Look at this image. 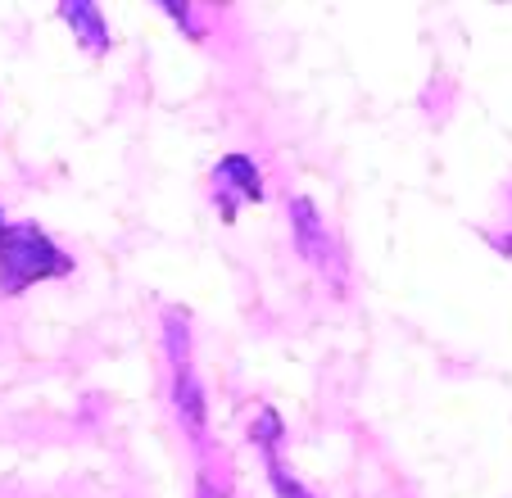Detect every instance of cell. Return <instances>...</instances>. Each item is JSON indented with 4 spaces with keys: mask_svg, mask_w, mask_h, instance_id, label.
I'll list each match as a JSON object with an SVG mask.
<instances>
[{
    "mask_svg": "<svg viewBox=\"0 0 512 498\" xmlns=\"http://www.w3.org/2000/svg\"><path fill=\"white\" fill-rule=\"evenodd\" d=\"M73 272V254L37 222H10L0 209V295H23L41 281H59Z\"/></svg>",
    "mask_w": 512,
    "mask_h": 498,
    "instance_id": "cell-2",
    "label": "cell"
},
{
    "mask_svg": "<svg viewBox=\"0 0 512 498\" xmlns=\"http://www.w3.org/2000/svg\"><path fill=\"white\" fill-rule=\"evenodd\" d=\"M195 498H236L232 462H227V453L218 444L195 453Z\"/></svg>",
    "mask_w": 512,
    "mask_h": 498,
    "instance_id": "cell-7",
    "label": "cell"
},
{
    "mask_svg": "<svg viewBox=\"0 0 512 498\" xmlns=\"http://www.w3.org/2000/svg\"><path fill=\"white\" fill-rule=\"evenodd\" d=\"M164 354H168V399H173L177 426L191 440L195 453L213 449L209 440V394L195 372V336H191V313L177 304L164 308Z\"/></svg>",
    "mask_w": 512,
    "mask_h": 498,
    "instance_id": "cell-1",
    "label": "cell"
},
{
    "mask_svg": "<svg viewBox=\"0 0 512 498\" xmlns=\"http://www.w3.org/2000/svg\"><path fill=\"white\" fill-rule=\"evenodd\" d=\"M59 19L73 28V37H78V46L87 50V55H109V46H114V32H109V19L105 10H100L96 0H59Z\"/></svg>",
    "mask_w": 512,
    "mask_h": 498,
    "instance_id": "cell-6",
    "label": "cell"
},
{
    "mask_svg": "<svg viewBox=\"0 0 512 498\" xmlns=\"http://www.w3.org/2000/svg\"><path fill=\"white\" fill-rule=\"evenodd\" d=\"M159 10H164L168 19H173L191 41H204V37H209V32H204V14L195 10L191 0H182V5H177V0H159Z\"/></svg>",
    "mask_w": 512,
    "mask_h": 498,
    "instance_id": "cell-8",
    "label": "cell"
},
{
    "mask_svg": "<svg viewBox=\"0 0 512 498\" xmlns=\"http://www.w3.org/2000/svg\"><path fill=\"white\" fill-rule=\"evenodd\" d=\"M286 218H290V240H295V249H300V259L309 263L336 295H345L349 263H345V254H340L336 236L327 231V218H322L318 200H313V195H290Z\"/></svg>",
    "mask_w": 512,
    "mask_h": 498,
    "instance_id": "cell-3",
    "label": "cell"
},
{
    "mask_svg": "<svg viewBox=\"0 0 512 498\" xmlns=\"http://www.w3.org/2000/svg\"><path fill=\"white\" fill-rule=\"evenodd\" d=\"M250 444L259 449V462H263V471H268L272 498H318L300 476H295V467L286 462V422H281L277 408H268V403H263V408L254 412Z\"/></svg>",
    "mask_w": 512,
    "mask_h": 498,
    "instance_id": "cell-4",
    "label": "cell"
},
{
    "mask_svg": "<svg viewBox=\"0 0 512 498\" xmlns=\"http://www.w3.org/2000/svg\"><path fill=\"white\" fill-rule=\"evenodd\" d=\"M508 249H512V240H508Z\"/></svg>",
    "mask_w": 512,
    "mask_h": 498,
    "instance_id": "cell-9",
    "label": "cell"
},
{
    "mask_svg": "<svg viewBox=\"0 0 512 498\" xmlns=\"http://www.w3.org/2000/svg\"><path fill=\"white\" fill-rule=\"evenodd\" d=\"M209 191H213V204H218V218L223 222H236V213H241L245 204L268 200V186H263L259 163H254L250 154H241V150L223 154V159L213 163Z\"/></svg>",
    "mask_w": 512,
    "mask_h": 498,
    "instance_id": "cell-5",
    "label": "cell"
}]
</instances>
